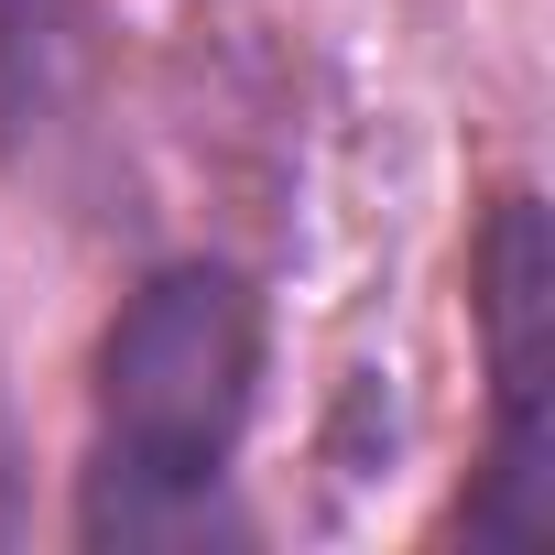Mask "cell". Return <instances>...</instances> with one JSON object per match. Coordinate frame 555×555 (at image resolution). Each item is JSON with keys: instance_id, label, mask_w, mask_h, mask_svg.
Listing matches in <instances>:
<instances>
[{"instance_id": "cell-1", "label": "cell", "mask_w": 555, "mask_h": 555, "mask_svg": "<svg viewBox=\"0 0 555 555\" xmlns=\"http://www.w3.org/2000/svg\"><path fill=\"white\" fill-rule=\"evenodd\" d=\"M272 382V295L240 250H153L88 349V447L66 479L77 555H250L240 490Z\"/></svg>"}, {"instance_id": "cell-2", "label": "cell", "mask_w": 555, "mask_h": 555, "mask_svg": "<svg viewBox=\"0 0 555 555\" xmlns=\"http://www.w3.org/2000/svg\"><path fill=\"white\" fill-rule=\"evenodd\" d=\"M468 349H479V468L447 501V544L544 555L555 544V207L544 185H490L468 218Z\"/></svg>"}, {"instance_id": "cell-3", "label": "cell", "mask_w": 555, "mask_h": 555, "mask_svg": "<svg viewBox=\"0 0 555 555\" xmlns=\"http://www.w3.org/2000/svg\"><path fill=\"white\" fill-rule=\"evenodd\" d=\"M109 88H120V34L99 0H0V175L66 218L142 229Z\"/></svg>"}, {"instance_id": "cell-4", "label": "cell", "mask_w": 555, "mask_h": 555, "mask_svg": "<svg viewBox=\"0 0 555 555\" xmlns=\"http://www.w3.org/2000/svg\"><path fill=\"white\" fill-rule=\"evenodd\" d=\"M34 533V447H23V414H12V371H0V544Z\"/></svg>"}]
</instances>
